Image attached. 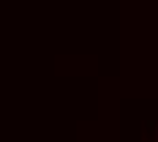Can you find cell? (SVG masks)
<instances>
[{
    "instance_id": "1",
    "label": "cell",
    "mask_w": 158,
    "mask_h": 142,
    "mask_svg": "<svg viewBox=\"0 0 158 142\" xmlns=\"http://www.w3.org/2000/svg\"><path fill=\"white\" fill-rule=\"evenodd\" d=\"M157 140H158V130H157Z\"/></svg>"
}]
</instances>
